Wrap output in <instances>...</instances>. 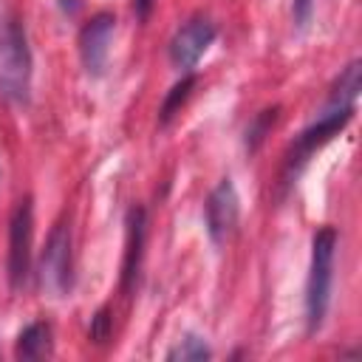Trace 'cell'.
Masks as SVG:
<instances>
[{
    "label": "cell",
    "mask_w": 362,
    "mask_h": 362,
    "mask_svg": "<svg viewBox=\"0 0 362 362\" xmlns=\"http://www.w3.org/2000/svg\"><path fill=\"white\" fill-rule=\"evenodd\" d=\"M0 96L28 105L31 96V51L20 17L0 3Z\"/></svg>",
    "instance_id": "obj_1"
},
{
    "label": "cell",
    "mask_w": 362,
    "mask_h": 362,
    "mask_svg": "<svg viewBox=\"0 0 362 362\" xmlns=\"http://www.w3.org/2000/svg\"><path fill=\"white\" fill-rule=\"evenodd\" d=\"M334 252H337V229L322 226L311 238V263L305 280V331L317 334L325 322L331 305V283H334Z\"/></svg>",
    "instance_id": "obj_2"
},
{
    "label": "cell",
    "mask_w": 362,
    "mask_h": 362,
    "mask_svg": "<svg viewBox=\"0 0 362 362\" xmlns=\"http://www.w3.org/2000/svg\"><path fill=\"white\" fill-rule=\"evenodd\" d=\"M37 283L42 294L59 300L68 297L74 286V263H71V226L68 221H57L45 238V249L37 266Z\"/></svg>",
    "instance_id": "obj_3"
},
{
    "label": "cell",
    "mask_w": 362,
    "mask_h": 362,
    "mask_svg": "<svg viewBox=\"0 0 362 362\" xmlns=\"http://www.w3.org/2000/svg\"><path fill=\"white\" fill-rule=\"evenodd\" d=\"M351 119H354V110H322V116L314 124L300 130V136L291 141V147L286 153V161H283V187H291L294 178L300 175V170L305 167V161L322 144H328Z\"/></svg>",
    "instance_id": "obj_4"
},
{
    "label": "cell",
    "mask_w": 362,
    "mask_h": 362,
    "mask_svg": "<svg viewBox=\"0 0 362 362\" xmlns=\"http://www.w3.org/2000/svg\"><path fill=\"white\" fill-rule=\"evenodd\" d=\"M31 232H34V209H31V198H20L11 221H8V286L20 288L28 277L31 269Z\"/></svg>",
    "instance_id": "obj_5"
},
{
    "label": "cell",
    "mask_w": 362,
    "mask_h": 362,
    "mask_svg": "<svg viewBox=\"0 0 362 362\" xmlns=\"http://www.w3.org/2000/svg\"><path fill=\"white\" fill-rule=\"evenodd\" d=\"M240 221V198L238 189L232 184V178H221L215 184V189L209 192L206 204H204V223H206V235L215 246L226 243Z\"/></svg>",
    "instance_id": "obj_6"
},
{
    "label": "cell",
    "mask_w": 362,
    "mask_h": 362,
    "mask_svg": "<svg viewBox=\"0 0 362 362\" xmlns=\"http://www.w3.org/2000/svg\"><path fill=\"white\" fill-rule=\"evenodd\" d=\"M215 37H218V28L212 20H206V17L187 20L170 40V62L184 74L192 71L198 65V59L206 54V48L215 42Z\"/></svg>",
    "instance_id": "obj_7"
},
{
    "label": "cell",
    "mask_w": 362,
    "mask_h": 362,
    "mask_svg": "<svg viewBox=\"0 0 362 362\" xmlns=\"http://www.w3.org/2000/svg\"><path fill=\"white\" fill-rule=\"evenodd\" d=\"M116 31V17L110 11H96L79 31V57L90 76H102L110 57V40Z\"/></svg>",
    "instance_id": "obj_8"
},
{
    "label": "cell",
    "mask_w": 362,
    "mask_h": 362,
    "mask_svg": "<svg viewBox=\"0 0 362 362\" xmlns=\"http://www.w3.org/2000/svg\"><path fill=\"white\" fill-rule=\"evenodd\" d=\"M141 246H144V209L133 206L127 212V249H124V266H122V288L130 294L139 277L141 263Z\"/></svg>",
    "instance_id": "obj_9"
},
{
    "label": "cell",
    "mask_w": 362,
    "mask_h": 362,
    "mask_svg": "<svg viewBox=\"0 0 362 362\" xmlns=\"http://www.w3.org/2000/svg\"><path fill=\"white\" fill-rule=\"evenodd\" d=\"M359 90H362V62L351 59L339 71V76L334 79L325 110H354L356 99H359Z\"/></svg>",
    "instance_id": "obj_10"
},
{
    "label": "cell",
    "mask_w": 362,
    "mask_h": 362,
    "mask_svg": "<svg viewBox=\"0 0 362 362\" xmlns=\"http://www.w3.org/2000/svg\"><path fill=\"white\" fill-rule=\"evenodd\" d=\"M14 354L20 359H42L51 354V325L48 322H31L20 331Z\"/></svg>",
    "instance_id": "obj_11"
},
{
    "label": "cell",
    "mask_w": 362,
    "mask_h": 362,
    "mask_svg": "<svg viewBox=\"0 0 362 362\" xmlns=\"http://www.w3.org/2000/svg\"><path fill=\"white\" fill-rule=\"evenodd\" d=\"M195 82H198V76H195L192 71H187V74L167 90V96H164V102H161V107H158V127H167V124L173 122V116H175V113L181 110V105L189 99Z\"/></svg>",
    "instance_id": "obj_12"
},
{
    "label": "cell",
    "mask_w": 362,
    "mask_h": 362,
    "mask_svg": "<svg viewBox=\"0 0 362 362\" xmlns=\"http://www.w3.org/2000/svg\"><path fill=\"white\" fill-rule=\"evenodd\" d=\"M277 113H280V107H277V105H272V107H263V110L249 122L246 136H243V147H246V153H249V156L260 150V144L266 141V136H269L272 124L277 122Z\"/></svg>",
    "instance_id": "obj_13"
},
{
    "label": "cell",
    "mask_w": 362,
    "mask_h": 362,
    "mask_svg": "<svg viewBox=\"0 0 362 362\" xmlns=\"http://www.w3.org/2000/svg\"><path fill=\"white\" fill-rule=\"evenodd\" d=\"M209 356H212V348L198 334H187L184 339L175 342V348L167 351V359L170 362H204Z\"/></svg>",
    "instance_id": "obj_14"
},
{
    "label": "cell",
    "mask_w": 362,
    "mask_h": 362,
    "mask_svg": "<svg viewBox=\"0 0 362 362\" xmlns=\"http://www.w3.org/2000/svg\"><path fill=\"white\" fill-rule=\"evenodd\" d=\"M88 334H90L93 342H105V339L110 337V308H99V311L93 314Z\"/></svg>",
    "instance_id": "obj_15"
},
{
    "label": "cell",
    "mask_w": 362,
    "mask_h": 362,
    "mask_svg": "<svg viewBox=\"0 0 362 362\" xmlns=\"http://www.w3.org/2000/svg\"><path fill=\"white\" fill-rule=\"evenodd\" d=\"M311 11H314V0H291V14H294V25L303 31L311 23Z\"/></svg>",
    "instance_id": "obj_16"
},
{
    "label": "cell",
    "mask_w": 362,
    "mask_h": 362,
    "mask_svg": "<svg viewBox=\"0 0 362 362\" xmlns=\"http://www.w3.org/2000/svg\"><path fill=\"white\" fill-rule=\"evenodd\" d=\"M150 8H153V0H133V11H136L139 20H147Z\"/></svg>",
    "instance_id": "obj_17"
}]
</instances>
